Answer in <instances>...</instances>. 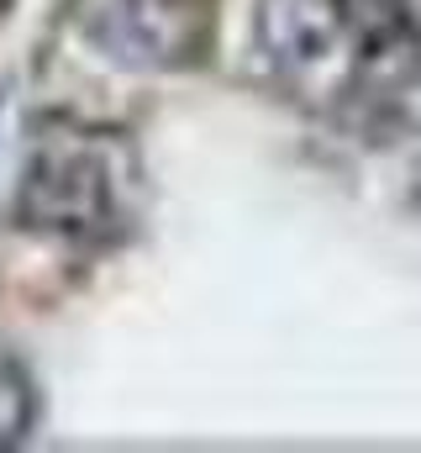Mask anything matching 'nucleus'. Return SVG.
<instances>
[{
  "mask_svg": "<svg viewBox=\"0 0 421 453\" xmlns=\"http://www.w3.org/2000/svg\"><path fill=\"white\" fill-rule=\"evenodd\" d=\"M121 196H126V180L111 158V142L64 132L32 153L21 211L32 226L58 232L69 242H105L121 222Z\"/></svg>",
  "mask_w": 421,
  "mask_h": 453,
  "instance_id": "2",
  "label": "nucleus"
},
{
  "mask_svg": "<svg viewBox=\"0 0 421 453\" xmlns=\"http://www.w3.org/2000/svg\"><path fill=\"white\" fill-rule=\"evenodd\" d=\"M358 64H364V111L379 121H411L421 106V37L406 0H342Z\"/></svg>",
  "mask_w": 421,
  "mask_h": 453,
  "instance_id": "4",
  "label": "nucleus"
},
{
  "mask_svg": "<svg viewBox=\"0 0 421 453\" xmlns=\"http://www.w3.org/2000/svg\"><path fill=\"white\" fill-rule=\"evenodd\" d=\"M90 32L111 58L137 69H185L206 53V0H101Z\"/></svg>",
  "mask_w": 421,
  "mask_h": 453,
  "instance_id": "3",
  "label": "nucleus"
},
{
  "mask_svg": "<svg viewBox=\"0 0 421 453\" xmlns=\"http://www.w3.org/2000/svg\"><path fill=\"white\" fill-rule=\"evenodd\" d=\"M258 48L290 96L321 111H364V64L342 0H264Z\"/></svg>",
  "mask_w": 421,
  "mask_h": 453,
  "instance_id": "1",
  "label": "nucleus"
},
{
  "mask_svg": "<svg viewBox=\"0 0 421 453\" xmlns=\"http://www.w3.org/2000/svg\"><path fill=\"white\" fill-rule=\"evenodd\" d=\"M32 427V385L11 353H0V449L21 443Z\"/></svg>",
  "mask_w": 421,
  "mask_h": 453,
  "instance_id": "5",
  "label": "nucleus"
}]
</instances>
